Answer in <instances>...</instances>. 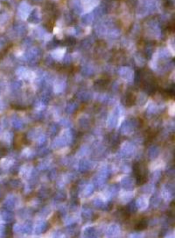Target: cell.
<instances>
[{"mask_svg":"<svg viewBox=\"0 0 175 238\" xmlns=\"http://www.w3.org/2000/svg\"><path fill=\"white\" fill-rule=\"evenodd\" d=\"M2 42H1V41H0V49H1V46H2Z\"/></svg>","mask_w":175,"mask_h":238,"instance_id":"7","label":"cell"},{"mask_svg":"<svg viewBox=\"0 0 175 238\" xmlns=\"http://www.w3.org/2000/svg\"><path fill=\"white\" fill-rule=\"evenodd\" d=\"M26 29H27L25 25L21 23H17L14 26V30L16 33L20 36L24 35V33H25Z\"/></svg>","mask_w":175,"mask_h":238,"instance_id":"3","label":"cell"},{"mask_svg":"<svg viewBox=\"0 0 175 238\" xmlns=\"http://www.w3.org/2000/svg\"><path fill=\"white\" fill-rule=\"evenodd\" d=\"M32 7L26 1H23L19 4L17 8V14L23 20H26L32 11Z\"/></svg>","mask_w":175,"mask_h":238,"instance_id":"1","label":"cell"},{"mask_svg":"<svg viewBox=\"0 0 175 238\" xmlns=\"http://www.w3.org/2000/svg\"><path fill=\"white\" fill-rule=\"evenodd\" d=\"M8 19L9 16L7 13L5 12L1 13L0 14V25H5L8 22Z\"/></svg>","mask_w":175,"mask_h":238,"instance_id":"5","label":"cell"},{"mask_svg":"<svg viewBox=\"0 0 175 238\" xmlns=\"http://www.w3.org/2000/svg\"><path fill=\"white\" fill-rule=\"evenodd\" d=\"M33 34L37 38L42 39L43 38H45L47 33L45 30L42 27H38L33 30Z\"/></svg>","mask_w":175,"mask_h":238,"instance_id":"4","label":"cell"},{"mask_svg":"<svg viewBox=\"0 0 175 238\" xmlns=\"http://www.w3.org/2000/svg\"><path fill=\"white\" fill-rule=\"evenodd\" d=\"M147 227V223L145 220H142L138 223L135 226V229L136 230H142L146 228Z\"/></svg>","mask_w":175,"mask_h":238,"instance_id":"6","label":"cell"},{"mask_svg":"<svg viewBox=\"0 0 175 238\" xmlns=\"http://www.w3.org/2000/svg\"><path fill=\"white\" fill-rule=\"evenodd\" d=\"M27 20H29V22L32 24H37L39 23L42 20L41 11L38 8H35L34 10H32Z\"/></svg>","mask_w":175,"mask_h":238,"instance_id":"2","label":"cell"}]
</instances>
